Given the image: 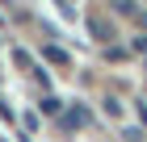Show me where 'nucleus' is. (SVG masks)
<instances>
[{
  "label": "nucleus",
  "mask_w": 147,
  "mask_h": 142,
  "mask_svg": "<svg viewBox=\"0 0 147 142\" xmlns=\"http://www.w3.org/2000/svg\"><path fill=\"white\" fill-rule=\"evenodd\" d=\"M46 59H51V63H59V67H63V63H67V50H59V46H46Z\"/></svg>",
  "instance_id": "20e7f679"
},
{
  "label": "nucleus",
  "mask_w": 147,
  "mask_h": 142,
  "mask_svg": "<svg viewBox=\"0 0 147 142\" xmlns=\"http://www.w3.org/2000/svg\"><path fill=\"white\" fill-rule=\"evenodd\" d=\"M59 121H63L67 130H80V125L88 121V113H84V109H67V113H59Z\"/></svg>",
  "instance_id": "f257e3e1"
},
{
  "label": "nucleus",
  "mask_w": 147,
  "mask_h": 142,
  "mask_svg": "<svg viewBox=\"0 0 147 142\" xmlns=\"http://www.w3.org/2000/svg\"><path fill=\"white\" fill-rule=\"evenodd\" d=\"M139 21H143V25H147V13H139Z\"/></svg>",
  "instance_id": "423d86ee"
},
{
  "label": "nucleus",
  "mask_w": 147,
  "mask_h": 142,
  "mask_svg": "<svg viewBox=\"0 0 147 142\" xmlns=\"http://www.w3.org/2000/svg\"><path fill=\"white\" fill-rule=\"evenodd\" d=\"M42 113H46V117H59V113H63L59 96H42Z\"/></svg>",
  "instance_id": "7ed1b4c3"
},
{
  "label": "nucleus",
  "mask_w": 147,
  "mask_h": 142,
  "mask_svg": "<svg viewBox=\"0 0 147 142\" xmlns=\"http://www.w3.org/2000/svg\"><path fill=\"white\" fill-rule=\"evenodd\" d=\"M135 50H139V55L147 59V38H135Z\"/></svg>",
  "instance_id": "39448f33"
},
{
  "label": "nucleus",
  "mask_w": 147,
  "mask_h": 142,
  "mask_svg": "<svg viewBox=\"0 0 147 142\" xmlns=\"http://www.w3.org/2000/svg\"><path fill=\"white\" fill-rule=\"evenodd\" d=\"M113 13H118V17H139L135 0H113Z\"/></svg>",
  "instance_id": "f03ea898"
}]
</instances>
